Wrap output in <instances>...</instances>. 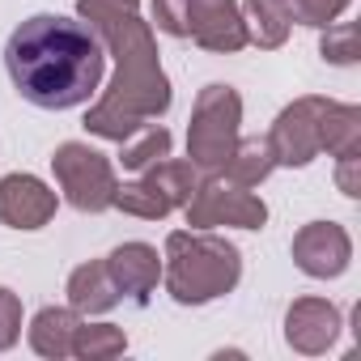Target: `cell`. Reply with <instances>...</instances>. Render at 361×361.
I'll list each match as a JSON object with an SVG mask.
<instances>
[{
	"label": "cell",
	"instance_id": "26",
	"mask_svg": "<svg viewBox=\"0 0 361 361\" xmlns=\"http://www.w3.org/2000/svg\"><path fill=\"white\" fill-rule=\"evenodd\" d=\"M336 188H340L348 200L361 196V153H344V157H336Z\"/></svg>",
	"mask_w": 361,
	"mask_h": 361
},
{
	"label": "cell",
	"instance_id": "12",
	"mask_svg": "<svg viewBox=\"0 0 361 361\" xmlns=\"http://www.w3.org/2000/svg\"><path fill=\"white\" fill-rule=\"evenodd\" d=\"M106 272H111L119 298H128L132 306H149V298L161 281V255L149 243H119L106 255Z\"/></svg>",
	"mask_w": 361,
	"mask_h": 361
},
{
	"label": "cell",
	"instance_id": "20",
	"mask_svg": "<svg viewBox=\"0 0 361 361\" xmlns=\"http://www.w3.org/2000/svg\"><path fill=\"white\" fill-rule=\"evenodd\" d=\"M111 209H119V213H128V217H140V221H166L174 209L161 200V192L153 188V183H145V178H132V183H119L115 188V204Z\"/></svg>",
	"mask_w": 361,
	"mask_h": 361
},
{
	"label": "cell",
	"instance_id": "13",
	"mask_svg": "<svg viewBox=\"0 0 361 361\" xmlns=\"http://www.w3.org/2000/svg\"><path fill=\"white\" fill-rule=\"evenodd\" d=\"M64 293H68V306H73L81 319L106 314V310H115V306L123 302L119 289H115V281H111V272H106V259H90V264L73 268Z\"/></svg>",
	"mask_w": 361,
	"mask_h": 361
},
{
	"label": "cell",
	"instance_id": "7",
	"mask_svg": "<svg viewBox=\"0 0 361 361\" xmlns=\"http://www.w3.org/2000/svg\"><path fill=\"white\" fill-rule=\"evenodd\" d=\"M327 98L319 94H302L293 98L268 128V145H272V157L276 166H289V170H302L310 166L323 149H319V115H323Z\"/></svg>",
	"mask_w": 361,
	"mask_h": 361
},
{
	"label": "cell",
	"instance_id": "25",
	"mask_svg": "<svg viewBox=\"0 0 361 361\" xmlns=\"http://www.w3.org/2000/svg\"><path fill=\"white\" fill-rule=\"evenodd\" d=\"M153 22L170 39H188V0H153Z\"/></svg>",
	"mask_w": 361,
	"mask_h": 361
},
{
	"label": "cell",
	"instance_id": "10",
	"mask_svg": "<svg viewBox=\"0 0 361 361\" xmlns=\"http://www.w3.org/2000/svg\"><path fill=\"white\" fill-rule=\"evenodd\" d=\"M60 209V196L39 174H5L0 178V226L9 230H43Z\"/></svg>",
	"mask_w": 361,
	"mask_h": 361
},
{
	"label": "cell",
	"instance_id": "6",
	"mask_svg": "<svg viewBox=\"0 0 361 361\" xmlns=\"http://www.w3.org/2000/svg\"><path fill=\"white\" fill-rule=\"evenodd\" d=\"M188 213V226L192 230H217V226H234V230H264L268 226V204L251 192V188H238L217 170V174H204L192 200L183 204Z\"/></svg>",
	"mask_w": 361,
	"mask_h": 361
},
{
	"label": "cell",
	"instance_id": "17",
	"mask_svg": "<svg viewBox=\"0 0 361 361\" xmlns=\"http://www.w3.org/2000/svg\"><path fill=\"white\" fill-rule=\"evenodd\" d=\"M272 170H276V157H272L268 136H238L234 153L221 166V174L230 178V183H238V188H259Z\"/></svg>",
	"mask_w": 361,
	"mask_h": 361
},
{
	"label": "cell",
	"instance_id": "8",
	"mask_svg": "<svg viewBox=\"0 0 361 361\" xmlns=\"http://www.w3.org/2000/svg\"><path fill=\"white\" fill-rule=\"evenodd\" d=\"M289 255L310 281H336L353 264V238L340 221H310L293 234Z\"/></svg>",
	"mask_w": 361,
	"mask_h": 361
},
{
	"label": "cell",
	"instance_id": "19",
	"mask_svg": "<svg viewBox=\"0 0 361 361\" xmlns=\"http://www.w3.org/2000/svg\"><path fill=\"white\" fill-rule=\"evenodd\" d=\"M119 353H128L123 327H115V323H85L81 319V327L73 336V357H81V361H111Z\"/></svg>",
	"mask_w": 361,
	"mask_h": 361
},
{
	"label": "cell",
	"instance_id": "2",
	"mask_svg": "<svg viewBox=\"0 0 361 361\" xmlns=\"http://www.w3.org/2000/svg\"><path fill=\"white\" fill-rule=\"evenodd\" d=\"M5 73L30 106L73 111L102 90L106 47L77 18L35 13L5 43Z\"/></svg>",
	"mask_w": 361,
	"mask_h": 361
},
{
	"label": "cell",
	"instance_id": "14",
	"mask_svg": "<svg viewBox=\"0 0 361 361\" xmlns=\"http://www.w3.org/2000/svg\"><path fill=\"white\" fill-rule=\"evenodd\" d=\"M77 327H81V314H77L73 306H43V310L30 319L26 340H30V348H35L39 357L64 361V357H73V336H77Z\"/></svg>",
	"mask_w": 361,
	"mask_h": 361
},
{
	"label": "cell",
	"instance_id": "15",
	"mask_svg": "<svg viewBox=\"0 0 361 361\" xmlns=\"http://www.w3.org/2000/svg\"><path fill=\"white\" fill-rule=\"evenodd\" d=\"M238 9H243V30H247L251 47H259V51L285 47L289 26H293L285 0H238Z\"/></svg>",
	"mask_w": 361,
	"mask_h": 361
},
{
	"label": "cell",
	"instance_id": "11",
	"mask_svg": "<svg viewBox=\"0 0 361 361\" xmlns=\"http://www.w3.org/2000/svg\"><path fill=\"white\" fill-rule=\"evenodd\" d=\"M340 310L327 298H293L285 310V344L302 357H323L340 336Z\"/></svg>",
	"mask_w": 361,
	"mask_h": 361
},
{
	"label": "cell",
	"instance_id": "5",
	"mask_svg": "<svg viewBox=\"0 0 361 361\" xmlns=\"http://www.w3.org/2000/svg\"><path fill=\"white\" fill-rule=\"evenodd\" d=\"M51 170H56V188L64 192V200L77 213H106L115 204V166L106 153L90 149L85 140H64L51 153Z\"/></svg>",
	"mask_w": 361,
	"mask_h": 361
},
{
	"label": "cell",
	"instance_id": "18",
	"mask_svg": "<svg viewBox=\"0 0 361 361\" xmlns=\"http://www.w3.org/2000/svg\"><path fill=\"white\" fill-rule=\"evenodd\" d=\"M140 178L161 192V200H166L170 209H183V204L192 200L196 183H200V170H196L192 161H178V157H170V153H166L161 161L145 166V170H140Z\"/></svg>",
	"mask_w": 361,
	"mask_h": 361
},
{
	"label": "cell",
	"instance_id": "23",
	"mask_svg": "<svg viewBox=\"0 0 361 361\" xmlns=\"http://www.w3.org/2000/svg\"><path fill=\"white\" fill-rule=\"evenodd\" d=\"M285 5H289V22L323 30V26H331V22L344 18V9L353 5V0H285Z\"/></svg>",
	"mask_w": 361,
	"mask_h": 361
},
{
	"label": "cell",
	"instance_id": "9",
	"mask_svg": "<svg viewBox=\"0 0 361 361\" xmlns=\"http://www.w3.org/2000/svg\"><path fill=\"white\" fill-rule=\"evenodd\" d=\"M188 39L213 56H234L247 47L238 0H188Z\"/></svg>",
	"mask_w": 361,
	"mask_h": 361
},
{
	"label": "cell",
	"instance_id": "24",
	"mask_svg": "<svg viewBox=\"0 0 361 361\" xmlns=\"http://www.w3.org/2000/svg\"><path fill=\"white\" fill-rule=\"evenodd\" d=\"M22 340V298L0 285V353H9Z\"/></svg>",
	"mask_w": 361,
	"mask_h": 361
},
{
	"label": "cell",
	"instance_id": "1",
	"mask_svg": "<svg viewBox=\"0 0 361 361\" xmlns=\"http://www.w3.org/2000/svg\"><path fill=\"white\" fill-rule=\"evenodd\" d=\"M77 18L115 56V77L85 111V132L123 145L132 132L161 119L174 102L170 77L157 60V39L140 18V0H77Z\"/></svg>",
	"mask_w": 361,
	"mask_h": 361
},
{
	"label": "cell",
	"instance_id": "21",
	"mask_svg": "<svg viewBox=\"0 0 361 361\" xmlns=\"http://www.w3.org/2000/svg\"><path fill=\"white\" fill-rule=\"evenodd\" d=\"M170 145H174V136H170L161 123H145L140 132H132V136L123 140V153H119V161H123L128 170H145V166L161 161V157L170 153Z\"/></svg>",
	"mask_w": 361,
	"mask_h": 361
},
{
	"label": "cell",
	"instance_id": "16",
	"mask_svg": "<svg viewBox=\"0 0 361 361\" xmlns=\"http://www.w3.org/2000/svg\"><path fill=\"white\" fill-rule=\"evenodd\" d=\"M319 149H323L327 157L361 153V106L327 98V106H323V115H319Z\"/></svg>",
	"mask_w": 361,
	"mask_h": 361
},
{
	"label": "cell",
	"instance_id": "4",
	"mask_svg": "<svg viewBox=\"0 0 361 361\" xmlns=\"http://www.w3.org/2000/svg\"><path fill=\"white\" fill-rule=\"evenodd\" d=\"M238 123H243V98L234 85H204L192 102V119H188V157L196 170L217 174L226 166V157L238 145Z\"/></svg>",
	"mask_w": 361,
	"mask_h": 361
},
{
	"label": "cell",
	"instance_id": "22",
	"mask_svg": "<svg viewBox=\"0 0 361 361\" xmlns=\"http://www.w3.org/2000/svg\"><path fill=\"white\" fill-rule=\"evenodd\" d=\"M319 56L327 64H336V68H353L361 60V30H357V22H331V26H323Z\"/></svg>",
	"mask_w": 361,
	"mask_h": 361
},
{
	"label": "cell",
	"instance_id": "3",
	"mask_svg": "<svg viewBox=\"0 0 361 361\" xmlns=\"http://www.w3.org/2000/svg\"><path fill=\"white\" fill-rule=\"evenodd\" d=\"M161 281L178 306H209L238 289L243 251L213 230H170L161 251Z\"/></svg>",
	"mask_w": 361,
	"mask_h": 361
}]
</instances>
